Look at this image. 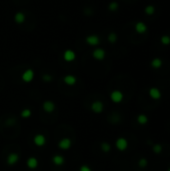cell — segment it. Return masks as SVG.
I'll return each mask as SVG.
<instances>
[{"mask_svg": "<svg viewBox=\"0 0 170 171\" xmlns=\"http://www.w3.org/2000/svg\"><path fill=\"white\" fill-rule=\"evenodd\" d=\"M148 94L153 100H159V99L162 97L161 91H160V89L157 88V87H151V88H149Z\"/></svg>", "mask_w": 170, "mask_h": 171, "instance_id": "cell-13", "label": "cell"}, {"mask_svg": "<svg viewBox=\"0 0 170 171\" xmlns=\"http://www.w3.org/2000/svg\"><path fill=\"white\" fill-rule=\"evenodd\" d=\"M51 161L55 166H62V165H64V163H65V158H64V156H62V155H60V154H55L52 156Z\"/></svg>", "mask_w": 170, "mask_h": 171, "instance_id": "cell-16", "label": "cell"}, {"mask_svg": "<svg viewBox=\"0 0 170 171\" xmlns=\"http://www.w3.org/2000/svg\"><path fill=\"white\" fill-rule=\"evenodd\" d=\"M118 8H119V4L117 3L116 1H112V2H110V3L108 4V10H109V11L114 12V11L118 10Z\"/></svg>", "mask_w": 170, "mask_h": 171, "instance_id": "cell-23", "label": "cell"}, {"mask_svg": "<svg viewBox=\"0 0 170 171\" xmlns=\"http://www.w3.org/2000/svg\"><path fill=\"white\" fill-rule=\"evenodd\" d=\"M136 120H137L138 124H140V125H146L147 123H148L149 119H148V117H147V115H145V114L141 113V114H139V115L137 116Z\"/></svg>", "mask_w": 170, "mask_h": 171, "instance_id": "cell-19", "label": "cell"}, {"mask_svg": "<svg viewBox=\"0 0 170 171\" xmlns=\"http://www.w3.org/2000/svg\"><path fill=\"white\" fill-rule=\"evenodd\" d=\"M85 42L88 45H90V46H98V45L100 44V38L96 34H90V35L86 36Z\"/></svg>", "mask_w": 170, "mask_h": 171, "instance_id": "cell-8", "label": "cell"}, {"mask_svg": "<svg viewBox=\"0 0 170 171\" xmlns=\"http://www.w3.org/2000/svg\"><path fill=\"white\" fill-rule=\"evenodd\" d=\"M46 137L41 133L35 134L33 137V143L35 144L37 147H43L46 144Z\"/></svg>", "mask_w": 170, "mask_h": 171, "instance_id": "cell-10", "label": "cell"}, {"mask_svg": "<svg viewBox=\"0 0 170 171\" xmlns=\"http://www.w3.org/2000/svg\"><path fill=\"white\" fill-rule=\"evenodd\" d=\"M38 165H39V161H38V159L36 158V157L30 156L28 159H27V161H26V166L29 168V169H31V170L36 169V168L38 167Z\"/></svg>", "mask_w": 170, "mask_h": 171, "instance_id": "cell-14", "label": "cell"}, {"mask_svg": "<svg viewBox=\"0 0 170 171\" xmlns=\"http://www.w3.org/2000/svg\"><path fill=\"white\" fill-rule=\"evenodd\" d=\"M63 82L67 85V86H74L77 83L76 76L72 75V74H67L63 77Z\"/></svg>", "mask_w": 170, "mask_h": 171, "instance_id": "cell-15", "label": "cell"}, {"mask_svg": "<svg viewBox=\"0 0 170 171\" xmlns=\"http://www.w3.org/2000/svg\"><path fill=\"white\" fill-rule=\"evenodd\" d=\"M109 97H110V100L112 101L113 103L118 104V103H121L122 101H123L124 94H123V92L120 91V90L115 89V90H113V91H111Z\"/></svg>", "mask_w": 170, "mask_h": 171, "instance_id": "cell-1", "label": "cell"}, {"mask_svg": "<svg viewBox=\"0 0 170 171\" xmlns=\"http://www.w3.org/2000/svg\"><path fill=\"white\" fill-rule=\"evenodd\" d=\"M160 42H161L162 45H170V36L169 35H162L160 37Z\"/></svg>", "mask_w": 170, "mask_h": 171, "instance_id": "cell-25", "label": "cell"}, {"mask_svg": "<svg viewBox=\"0 0 170 171\" xmlns=\"http://www.w3.org/2000/svg\"><path fill=\"white\" fill-rule=\"evenodd\" d=\"M79 171H92V169L88 165L83 164V165H81L80 167H79Z\"/></svg>", "mask_w": 170, "mask_h": 171, "instance_id": "cell-28", "label": "cell"}, {"mask_svg": "<svg viewBox=\"0 0 170 171\" xmlns=\"http://www.w3.org/2000/svg\"><path fill=\"white\" fill-rule=\"evenodd\" d=\"M34 77H35V72L31 68H28V69H26V70H24L21 74V80L23 81L24 83L32 82Z\"/></svg>", "mask_w": 170, "mask_h": 171, "instance_id": "cell-2", "label": "cell"}, {"mask_svg": "<svg viewBox=\"0 0 170 171\" xmlns=\"http://www.w3.org/2000/svg\"><path fill=\"white\" fill-rule=\"evenodd\" d=\"M167 171H170V168H168V170H167Z\"/></svg>", "mask_w": 170, "mask_h": 171, "instance_id": "cell-30", "label": "cell"}, {"mask_svg": "<svg viewBox=\"0 0 170 171\" xmlns=\"http://www.w3.org/2000/svg\"><path fill=\"white\" fill-rule=\"evenodd\" d=\"M56 109V105L53 101L51 100H45L42 103V110L45 113H52Z\"/></svg>", "mask_w": 170, "mask_h": 171, "instance_id": "cell-7", "label": "cell"}, {"mask_svg": "<svg viewBox=\"0 0 170 171\" xmlns=\"http://www.w3.org/2000/svg\"><path fill=\"white\" fill-rule=\"evenodd\" d=\"M147 165H148V160L146 158H140L138 160V166L140 168H145L147 167Z\"/></svg>", "mask_w": 170, "mask_h": 171, "instance_id": "cell-27", "label": "cell"}, {"mask_svg": "<svg viewBox=\"0 0 170 171\" xmlns=\"http://www.w3.org/2000/svg\"><path fill=\"white\" fill-rule=\"evenodd\" d=\"M31 115H32V111H31V109H29V108H25V109H23L21 111V113H20V116L22 117V118H30Z\"/></svg>", "mask_w": 170, "mask_h": 171, "instance_id": "cell-21", "label": "cell"}, {"mask_svg": "<svg viewBox=\"0 0 170 171\" xmlns=\"http://www.w3.org/2000/svg\"><path fill=\"white\" fill-rule=\"evenodd\" d=\"M63 59L66 62H73L76 59V53L72 49H66L63 52Z\"/></svg>", "mask_w": 170, "mask_h": 171, "instance_id": "cell-11", "label": "cell"}, {"mask_svg": "<svg viewBox=\"0 0 170 171\" xmlns=\"http://www.w3.org/2000/svg\"><path fill=\"white\" fill-rule=\"evenodd\" d=\"M20 160V156L19 154L16 152H10L6 157V163L8 166H14L19 162Z\"/></svg>", "mask_w": 170, "mask_h": 171, "instance_id": "cell-4", "label": "cell"}, {"mask_svg": "<svg viewBox=\"0 0 170 171\" xmlns=\"http://www.w3.org/2000/svg\"><path fill=\"white\" fill-rule=\"evenodd\" d=\"M57 146L60 150L66 151V150H69L70 148H71L72 140L69 137H63V138L59 139V141H58V143H57Z\"/></svg>", "mask_w": 170, "mask_h": 171, "instance_id": "cell-3", "label": "cell"}, {"mask_svg": "<svg viewBox=\"0 0 170 171\" xmlns=\"http://www.w3.org/2000/svg\"><path fill=\"white\" fill-rule=\"evenodd\" d=\"M106 56V52L103 48H95L93 51H92V57L94 58L97 61H102V60L105 59Z\"/></svg>", "mask_w": 170, "mask_h": 171, "instance_id": "cell-9", "label": "cell"}, {"mask_svg": "<svg viewBox=\"0 0 170 171\" xmlns=\"http://www.w3.org/2000/svg\"><path fill=\"white\" fill-rule=\"evenodd\" d=\"M26 20V16L25 14H24L23 12H21V11H18L14 14V21L15 23L17 24H23L24 22H25Z\"/></svg>", "mask_w": 170, "mask_h": 171, "instance_id": "cell-17", "label": "cell"}, {"mask_svg": "<svg viewBox=\"0 0 170 171\" xmlns=\"http://www.w3.org/2000/svg\"><path fill=\"white\" fill-rule=\"evenodd\" d=\"M90 109L95 114H100L104 110V104L100 100H95L90 105Z\"/></svg>", "mask_w": 170, "mask_h": 171, "instance_id": "cell-6", "label": "cell"}, {"mask_svg": "<svg viewBox=\"0 0 170 171\" xmlns=\"http://www.w3.org/2000/svg\"><path fill=\"white\" fill-rule=\"evenodd\" d=\"M150 65H151V67H152L153 69H159V68H161V67H162L163 61H162L161 58L155 57V58H153V59L151 60Z\"/></svg>", "mask_w": 170, "mask_h": 171, "instance_id": "cell-18", "label": "cell"}, {"mask_svg": "<svg viewBox=\"0 0 170 171\" xmlns=\"http://www.w3.org/2000/svg\"><path fill=\"white\" fill-rule=\"evenodd\" d=\"M152 150H153V152L155 153V154H160V153L162 152V150H163V147H162L161 144L156 143V144H154V145H153Z\"/></svg>", "mask_w": 170, "mask_h": 171, "instance_id": "cell-26", "label": "cell"}, {"mask_svg": "<svg viewBox=\"0 0 170 171\" xmlns=\"http://www.w3.org/2000/svg\"><path fill=\"white\" fill-rule=\"evenodd\" d=\"M100 149L104 153H108V152H110V150H111V145L108 142L104 141V142H102L100 144Z\"/></svg>", "mask_w": 170, "mask_h": 171, "instance_id": "cell-22", "label": "cell"}, {"mask_svg": "<svg viewBox=\"0 0 170 171\" xmlns=\"http://www.w3.org/2000/svg\"><path fill=\"white\" fill-rule=\"evenodd\" d=\"M117 39H118V37H117V34L115 32H111L107 36V40L110 43H115L117 41Z\"/></svg>", "mask_w": 170, "mask_h": 171, "instance_id": "cell-24", "label": "cell"}, {"mask_svg": "<svg viewBox=\"0 0 170 171\" xmlns=\"http://www.w3.org/2000/svg\"><path fill=\"white\" fill-rule=\"evenodd\" d=\"M155 7H154V5H151V4H149V5H147L146 7L144 8V12L146 15H148V16H150V15H153L154 13H155Z\"/></svg>", "mask_w": 170, "mask_h": 171, "instance_id": "cell-20", "label": "cell"}, {"mask_svg": "<svg viewBox=\"0 0 170 171\" xmlns=\"http://www.w3.org/2000/svg\"><path fill=\"white\" fill-rule=\"evenodd\" d=\"M115 147H116L117 150L119 151H125L128 148V141L126 138L124 137H118L115 141Z\"/></svg>", "mask_w": 170, "mask_h": 171, "instance_id": "cell-5", "label": "cell"}, {"mask_svg": "<svg viewBox=\"0 0 170 171\" xmlns=\"http://www.w3.org/2000/svg\"><path fill=\"white\" fill-rule=\"evenodd\" d=\"M134 29L137 34H145L147 32V30H148V26L143 21H138L135 23Z\"/></svg>", "mask_w": 170, "mask_h": 171, "instance_id": "cell-12", "label": "cell"}, {"mask_svg": "<svg viewBox=\"0 0 170 171\" xmlns=\"http://www.w3.org/2000/svg\"><path fill=\"white\" fill-rule=\"evenodd\" d=\"M43 80H44L45 82H49V81L52 80V77L50 75H48V74H45V75H43Z\"/></svg>", "mask_w": 170, "mask_h": 171, "instance_id": "cell-29", "label": "cell"}]
</instances>
